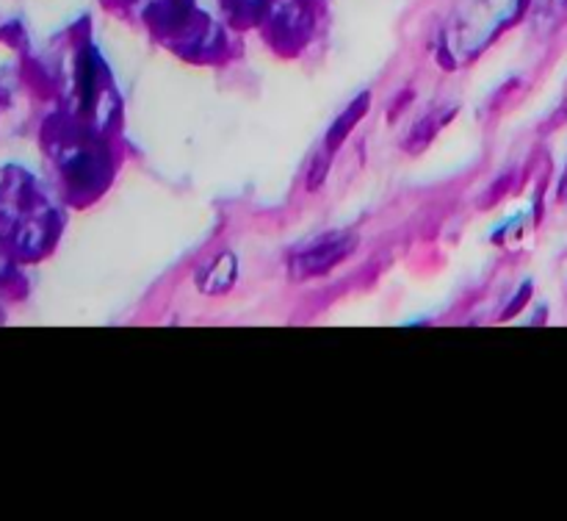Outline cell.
<instances>
[{
    "label": "cell",
    "mask_w": 567,
    "mask_h": 521,
    "mask_svg": "<svg viewBox=\"0 0 567 521\" xmlns=\"http://www.w3.org/2000/svg\"><path fill=\"white\" fill-rule=\"evenodd\" d=\"M524 0H468L454 17V25L449 31L454 53H476L482 48V39L496 37L502 25H507L513 17L520 14Z\"/></svg>",
    "instance_id": "cell-1"
},
{
    "label": "cell",
    "mask_w": 567,
    "mask_h": 521,
    "mask_svg": "<svg viewBox=\"0 0 567 521\" xmlns=\"http://www.w3.org/2000/svg\"><path fill=\"white\" fill-rule=\"evenodd\" d=\"M354 249V238L347 233H332V236H319L310 244H305V249H299L293 255V272L299 277L308 275H324L332 266L341 264L349 253Z\"/></svg>",
    "instance_id": "cell-2"
},
{
    "label": "cell",
    "mask_w": 567,
    "mask_h": 521,
    "mask_svg": "<svg viewBox=\"0 0 567 521\" xmlns=\"http://www.w3.org/2000/svg\"><path fill=\"white\" fill-rule=\"evenodd\" d=\"M236 255L233 253H221L216 255L214 260H210L208 266H205L203 272H199V288L208 294H219V292H227V288L236 283Z\"/></svg>",
    "instance_id": "cell-3"
},
{
    "label": "cell",
    "mask_w": 567,
    "mask_h": 521,
    "mask_svg": "<svg viewBox=\"0 0 567 521\" xmlns=\"http://www.w3.org/2000/svg\"><path fill=\"white\" fill-rule=\"evenodd\" d=\"M365 105H369V98H360L358 103L352 105V109L347 111V114L341 116V120H338V125L332 127V133L330 136H327V147H338V142H341L343 136H347V131L349 127H354V120H360V116H363V111H365Z\"/></svg>",
    "instance_id": "cell-4"
},
{
    "label": "cell",
    "mask_w": 567,
    "mask_h": 521,
    "mask_svg": "<svg viewBox=\"0 0 567 521\" xmlns=\"http://www.w3.org/2000/svg\"><path fill=\"white\" fill-rule=\"evenodd\" d=\"M551 6L557 11H567V0H551Z\"/></svg>",
    "instance_id": "cell-5"
}]
</instances>
